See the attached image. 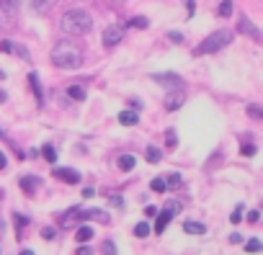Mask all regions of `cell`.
Wrapping results in <instances>:
<instances>
[{
	"label": "cell",
	"instance_id": "23",
	"mask_svg": "<svg viewBox=\"0 0 263 255\" xmlns=\"http://www.w3.org/2000/svg\"><path fill=\"white\" fill-rule=\"evenodd\" d=\"M163 178H165V186H168V188H181V186H183L181 173H171V175H163Z\"/></svg>",
	"mask_w": 263,
	"mask_h": 255
},
{
	"label": "cell",
	"instance_id": "37",
	"mask_svg": "<svg viewBox=\"0 0 263 255\" xmlns=\"http://www.w3.org/2000/svg\"><path fill=\"white\" fill-rule=\"evenodd\" d=\"M168 39H171L173 44H181V42H183V34H181V31H168Z\"/></svg>",
	"mask_w": 263,
	"mask_h": 255
},
{
	"label": "cell",
	"instance_id": "46",
	"mask_svg": "<svg viewBox=\"0 0 263 255\" xmlns=\"http://www.w3.org/2000/svg\"><path fill=\"white\" fill-rule=\"evenodd\" d=\"M158 211H160V209H158V206H147V209H145V214H147V217H155V214H158Z\"/></svg>",
	"mask_w": 263,
	"mask_h": 255
},
{
	"label": "cell",
	"instance_id": "8",
	"mask_svg": "<svg viewBox=\"0 0 263 255\" xmlns=\"http://www.w3.org/2000/svg\"><path fill=\"white\" fill-rule=\"evenodd\" d=\"M52 175L54 178H60L62 183H67V186H78L80 183V173L78 170H72V168H52Z\"/></svg>",
	"mask_w": 263,
	"mask_h": 255
},
{
	"label": "cell",
	"instance_id": "36",
	"mask_svg": "<svg viewBox=\"0 0 263 255\" xmlns=\"http://www.w3.org/2000/svg\"><path fill=\"white\" fill-rule=\"evenodd\" d=\"M260 222V211L258 209H250L248 211V224H258Z\"/></svg>",
	"mask_w": 263,
	"mask_h": 255
},
{
	"label": "cell",
	"instance_id": "25",
	"mask_svg": "<svg viewBox=\"0 0 263 255\" xmlns=\"http://www.w3.org/2000/svg\"><path fill=\"white\" fill-rule=\"evenodd\" d=\"M248 116L255 119V121H260V119H263V108H260L258 103H248Z\"/></svg>",
	"mask_w": 263,
	"mask_h": 255
},
{
	"label": "cell",
	"instance_id": "10",
	"mask_svg": "<svg viewBox=\"0 0 263 255\" xmlns=\"http://www.w3.org/2000/svg\"><path fill=\"white\" fill-rule=\"evenodd\" d=\"M0 52L18 54L24 62H31V54H29V49H26V47H21V44H16V42H0Z\"/></svg>",
	"mask_w": 263,
	"mask_h": 255
},
{
	"label": "cell",
	"instance_id": "30",
	"mask_svg": "<svg viewBox=\"0 0 263 255\" xmlns=\"http://www.w3.org/2000/svg\"><path fill=\"white\" fill-rule=\"evenodd\" d=\"M260 247H263V245H260L258 237H250V240L245 242V250H248V252H260Z\"/></svg>",
	"mask_w": 263,
	"mask_h": 255
},
{
	"label": "cell",
	"instance_id": "4",
	"mask_svg": "<svg viewBox=\"0 0 263 255\" xmlns=\"http://www.w3.org/2000/svg\"><path fill=\"white\" fill-rule=\"evenodd\" d=\"M186 103V93L181 90V88H176V90H171L165 98H163V106H165V111H181V106Z\"/></svg>",
	"mask_w": 263,
	"mask_h": 255
},
{
	"label": "cell",
	"instance_id": "22",
	"mask_svg": "<svg viewBox=\"0 0 263 255\" xmlns=\"http://www.w3.org/2000/svg\"><path fill=\"white\" fill-rule=\"evenodd\" d=\"M42 158H44L49 165H54V163H57V150H54V145H44V147H42Z\"/></svg>",
	"mask_w": 263,
	"mask_h": 255
},
{
	"label": "cell",
	"instance_id": "48",
	"mask_svg": "<svg viewBox=\"0 0 263 255\" xmlns=\"http://www.w3.org/2000/svg\"><path fill=\"white\" fill-rule=\"evenodd\" d=\"M18 255H34V250H21Z\"/></svg>",
	"mask_w": 263,
	"mask_h": 255
},
{
	"label": "cell",
	"instance_id": "26",
	"mask_svg": "<svg viewBox=\"0 0 263 255\" xmlns=\"http://www.w3.org/2000/svg\"><path fill=\"white\" fill-rule=\"evenodd\" d=\"M165 147H168V150H176V147H178V137H176V129H168V132H165Z\"/></svg>",
	"mask_w": 263,
	"mask_h": 255
},
{
	"label": "cell",
	"instance_id": "17",
	"mask_svg": "<svg viewBox=\"0 0 263 255\" xmlns=\"http://www.w3.org/2000/svg\"><path fill=\"white\" fill-rule=\"evenodd\" d=\"M93 234H96V229L88 227V224H78V229H75V240H78V242H88Z\"/></svg>",
	"mask_w": 263,
	"mask_h": 255
},
{
	"label": "cell",
	"instance_id": "44",
	"mask_svg": "<svg viewBox=\"0 0 263 255\" xmlns=\"http://www.w3.org/2000/svg\"><path fill=\"white\" fill-rule=\"evenodd\" d=\"M6 168H8V158L0 152V170H6Z\"/></svg>",
	"mask_w": 263,
	"mask_h": 255
},
{
	"label": "cell",
	"instance_id": "29",
	"mask_svg": "<svg viewBox=\"0 0 263 255\" xmlns=\"http://www.w3.org/2000/svg\"><path fill=\"white\" fill-rule=\"evenodd\" d=\"M129 26H132V29H147V26H150V21H147L145 16H135V18L129 21Z\"/></svg>",
	"mask_w": 263,
	"mask_h": 255
},
{
	"label": "cell",
	"instance_id": "45",
	"mask_svg": "<svg viewBox=\"0 0 263 255\" xmlns=\"http://www.w3.org/2000/svg\"><path fill=\"white\" fill-rule=\"evenodd\" d=\"M83 196H85V199H93V196H96V188H83Z\"/></svg>",
	"mask_w": 263,
	"mask_h": 255
},
{
	"label": "cell",
	"instance_id": "24",
	"mask_svg": "<svg viewBox=\"0 0 263 255\" xmlns=\"http://www.w3.org/2000/svg\"><path fill=\"white\" fill-rule=\"evenodd\" d=\"M150 188H153L155 193H165V191H168V186H165V178H163V175L153 178V181H150Z\"/></svg>",
	"mask_w": 263,
	"mask_h": 255
},
{
	"label": "cell",
	"instance_id": "13",
	"mask_svg": "<svg viewBox=\"0 0 263 255\" xmlns=\"http://www.w3.org/2000/svg\"><path fill=\"white\" fill-rule=\"evenodd\" d=\"M116 165H119L121 173H132V170H135V165H137V158L135 155H119Z\"/></svg>",
	"mask_w": 263,
	"mask_h": 255
},
{
	"label": "cell",
	"instance_id": "31",
	"mask_svg": "<svg viewBox=\"0 0 263 255\" xmlns=\"http://www.w3.org/2000/svg\"><path fill=\"white\" fill-rule=\"evenodd\" d=\"M219 16L222 18L232 16V0H222V3H219Z\"/></svg>",
	"mask_w": 263,
	"mask_h": 255
},
{
	"label": "cell",
	"instance_id": "35",
	"mask_svg": "<svg viewBox=\"0 0 263 255\" xmlns=\"http://www.w3.org/2000/svg\"><path fill=\"white\" fill-rule=\"evenodd\" d=\"M13 224H16V227H18V232H21V229L29 224V217H24V214H13Z\"/></svg>",
	"mask_w": 263,
	"mask_h": 255
},
{
	"label": "cell",
	"instance_id": "16",
	"mask_svg": "<svg viewBox=\"0 0 263 255\" xmlns=\"http://www.w3.org/2000/svg\"><path fill=\"white\" fill-rule=\"evenodd\" d=\"M183 232H186V234H206V224L189 219V222H183Z\"/></svg>",
	"mask_w": 263,
	"mask_h": 255
},
{
	"label": "cell",
	"instance_id": "28",
	"mask_svg": "<svg viewBox=\"0 0 263 255\" xmlns=\"http://www.w3.org/2000/svg\"><path fill=\"white\" fill-rule=\"evenodd\" d=\"M101 252H103V255H119V250H116V245H114L111 240H103V242H101Z\"/></svg>",
	"mask_w": 263,
	"mask_h": 255
},
{
	"label": "cell",
	"instance_id": "5",
	"mask_svg": "<svg viewBox=\"0 0 263 255\" xmlns=\"http://www.w3.org/2000/svg\"><path fill=\"white\" fill-rule=\"evenodd\" d=\"M150 77H153L155 83L165 85V88H183V77L176 75V72H153Z\"/></svg>",
	"mask_w": 263,
	"mask_h": 255
},
{
	"label": "cell",
	"instance_id": "7",
	"mask_svg": "<svg viewBox=\"0 0 263 255\" xmlns=\"http://www.w3.org/2000/svg\"><path fill=\"white\" fill-rule=\"evenodd\" d=\"M119 42H124V29H121L119 24H111V26H106V31H103V44L111 49V47H116Z\"/></svg>",
	"mask_w": 263,
	"mask_h": 255
},
{
	"label": "cell",
	"instance_id": "27",
	"mask_svg": "<svg viewBox=\"0 0 263 255\" xmlns=\"http://www.w3.org/2000/svg\"><path fill=\"white\" fill-rule=\"evenodd\" d=\"M150 232H153V229H150V224H147V222H140V224L135 227V237H140V240H142V237H147Z\"/></svg>",
	"mask_w": 263,
	"mask_h": 255
},
{
	"label": "cell",
	"instance_id": "41",
	"mask_svg": "<svg viewBox=\"0 0 263 255\" xmlns=\"http://www.w3.org/2000/svg\"><path fill=\"white\" fill-rule=\"evenodd\" d=\"M129 108H132V111H137V108L142 111V101H137V98H132V101H129Z\"/></svg>",
	"mask_w": 263,
	"mask_h": 255
},
{
	"label": "cell",
	"instance_id": "40",
	"mask_svg": "<svg viewBox=\"0 0 263 255\" xmlns=\"http://www.w3.org/2000/svg\"><path fill=\"white\" fill-rule=\"evenodd\" d=\"M108 204H111V206H119V209H121V206H124V199H121V196H111V199H108Z\"/></svg>",
	"mask_w": 263,
	"mask_h": 255
},
{
	"label": "cell",
	"instance_id": "9",
	"mask_svg": "<svg viewBox=\"0 0 263 255\" xmlns=\"http://www.w3.org/2000/svg\"><path fill=\"white\" fill-rule=\"evenodd\" d=\"M18 186H21V191L26 196H36V191L42 186V178H36V175H21L18 178Z\"/></svg>",
	"mask_w": 263,
	"mask_h": 255
},
{
	"label": "cell",
	"instance_id": "2",
	"mask_svg": "<svg viewBox=\"0 0 263 255\" xmlns=\"http://www.w3.org/2000/svg\"><path fill=\"white\" fill-rule=\"evenodd\" d=\"M52 62L62 70H78L83 65V49L75 42H60L52 49Z\"/></svg>",
	"mask_w": 263,
	"mask_h": 255
},
{
	"label": "cell",
	"instance_id": "32",
	"mask_svg": "<svg viewBox=\"0 0 263 255\" xmlns=\"http://www.w3.org/2000/svg\"><path fill=\"white\" fill-rule=\"evenodd\" d=\"M181 209H183V206H181V204H178V201H168V204H165V206H163V211H168V214H171V217H176V214H178V211H181Z\"/></svg>",
	"mask_w": 263,
	"mask_h": 255
},
{
	"label": "cell",
	"instance_id": "18",
	"mask_svg": "<svg viewBox=\"0 0 263 255\" xmlns=\"http://www.w3.org/2000/svg\"><path fill=\"white\" fill-rule=\"evenodd\" d=\"M145 158H147V163L158 165V163L163 160V150H160V147H155V145H147V150H145Z\"/></svg>",
	"mask_w": 263,
	"mask_h": 255
},
{
	"label": "cell",
	"instance_id": "11",
	"mask_svg": "<svg viewBox=\"0 0 263 255\" xmlns=\"http://www.w3.org/2000/svg\"><path fill=\"white\" fill-rule=\"evenodd\" d=\"M237 31H240L242 36H250L253 42H260V39H263V36H260V31L253 26V21H250V18H245V16L237 21Z\"/></svg>",
	"mask_w": 263,
	"mask_h": 255
},
{
	"label": "cell",
	"instance_id": "43",
	"mask_svg": "<svg viewBox=\"0 0 263 255\" xmlns=\"http://www.w3.org/2000/svg\"><path fill=\"white\" fill-rule=\"evenodd\" d=\"M96 250L93 247H88V245H83V247H78V255H93Z\"/></svg>",
	"mask_w": 263,
	"mask_h": 255
},
{
	"label": "cell",
	"instance_id": "6",
	"mask_svg": "<svg viewBox=\"0 0 263 255\" xmlns=\"http://www.w3.org/2000/svg\"><path fill=\"white\" fill-rule=\"evenodd\" d=\"M80 222H85V209L70 206L65 214H60V224L62 227H72V224H80Z\"/></svg>",
	"mask_w": 263,
	"mask_h": 255
},
{
	"label": "cell",
	"instance_id": "33",
	"mask_svg": "<svg viewBox=\"0 0 263 255\" xmlns=\"http://www.w3.org/2000/svg\"><path fill=\"white\" fill-rule=\"evenodd\" d=\"M258 152V147L255 145H240V155H245V158H253Z\"/></svg>",
	"mask_w": 263,
	"mask_h": 255
},
{
	"label": "cell",
	"instance_id": "39",
	"mask_svg": "<svg viewBox=\"0 0 263 255\" xmlns=\"http://www.w3.org/2000/svg\"><path fill=\"white\" fill-rule=\"evenodd\" d=\"M8 26H11V24H8V16H6L3 11H0V31H6Z\"/></svg>",
	"mask_w": 263,
	"mask_h": 255
},
{
	"label": "cell",
	"instance_id": "47",
	"mask_svg": "<svg viewBox=\"0 0 263 255\" xmlns=\"http://www.w3.org/2000/svg\"><path fill=\"white\" fill-rule=\"evenodd\" d=\"M8 101V95H6V90H0V103H6Z\"/></svg>",
	"mask_w": 263,
	"mask_h": 255
},
{
	"label": "cell",
	"instance_id": "34",
	"mask_svg": "<svg viewBox=\"0 0 263 255\" xmlns=\"http://www.w3.org/2000/svg\"><path fill=\"white\" fill-rule=\"evenodd\" d=\"M240 219H242V204H237L235 211L230 214V222H232V224H240Z\"/></svg>",
	"mask_w": 263,
	"mask_h": 255
},
{
	"label": "cell",
	"instance_id": "20",
	"mask_svg": "<svg viewBox=\"0 0 263 255\" xmlns=\"http://www.w3.org/2000/svg\"><path fill=\"white\" fill-rule=\"evenodd\" d=\"M29 83H31V90L36 93V103L42 106V103H44V95H42V83H39V75H36V72H31V75H29Z\"/></svg>",
	"mask_w": 263,
	"mask_h": 255
},
{
	"label": "cell",
	"instance_id": "21",
	"mask_svg": "<svg viewBox=\"0 0 263 255\" xmlns=\"http://www.w3.org/2000/svg\"><path fill=\"white\" fill-rule=\"evenodd\" d=\"M67 95H70L72 101H85V98H88V93H85L83 85H70V88H67Z\"/></svg>",
	"mask_w": 263,
	"mask_h": 255
},
{
	"label": "cell",
	"instance_id": "15",
	"mask_svg": "<svg viewBox=\"0 0 263 255\" xmlns=\"http://www.w3.org/2000/svg\"><path fill=\"white\" fill-rule=\"evenodd\" d=\"M85 219H93V222H101V224L111 222L108 211H103V209H85Z\"/></svg>",
	"mask_w": 263,
	"mask_h": 255
},
{
	"label": "cell",
	"instance_id": "12",
	"mask_svg": "<svg viewBox=\"0 0 263 255\" xmlns=\"http://www.w3.org/2000/svg\"><path fill=\"white\" fill-rule=\"evenodd\" d=\"M171 219H173V217H171L168 211H163V209H160V211L155 214V224H150V229H153L155 234H163V232L168 229V222H171Z\"/></svg>",
	"mask_w": 263,
	"mask_h": 255
},
{
	"label": "cell",
	"instance_id": "1",
	"mask_svg": "<svg viewBox=\"0 0 263 255\" xmlns=\"http://www.w3.org/2000/svg\"><path fill=\"white\" fill-rule=\"evenodd\" d=\"M90 26H93V18H90V13L83 11V8H72V11H67V13L60 18V29H62V34H67V36H83V34L90 31Z\"/></svg>",
	"mask_w": 263,
	"mask_h": 255
},
{
	"label": "cell",
	"instance_id": "19",
	"mask_svg": "<svg viewBox=\"0 0 263 255\" xmlns=\"http://www.w3.org/2000/svg\"><path fill=\"white\" fill-rule=\"evenodd\" d=\"M54 3L57 0H31V8H34V13H49Z\"/></svg>",
	"mask_w": 263,
	"mask_h": 255
},
{
	"label": "cell",
	"instance_id": "42",
	"mask_svg": "<svg viewBox=\"0 0 263 255\" xmlns=\"http://www.w3.org/2000/svg\"><path fill=\"white\" fill-rule=\"evenodd\" d=\"M230 242H232V245H240V242H242V234H240V232H232V234H230Z\"/></svg>",
	"mask_w": 263,
	"mask_h": 255
},
{
	"label": "cell",
	"instance_id": "14",
	"mask_svg": "<svg viewBox=\"0 0 263 255\" xmlns=\"http://www.w3.org/2000/svg\"><path fill=\"white\" fill-rule=\"evenodd\" d=\"M119 124H124V126H135V124H140V113L137 111H119Z\"/></svg>",
	"mask_w": 263,
	"mask_h": 255
},
{
	"label": "cell",
	"instance_id": "38",
	"mask_svg": "<svg viewBox=\"0 0 263 255\" xmlns=\"http://www.w3.org/2000/svg\"><path fill=\"white\" fill-rule=\"evenodd\" d=\"M54 234H57V229H54V227H44V229H42V237H44V240H52Z\"/></svg>",
	"mask_w": 263,
	"mask_h": 255
},
{
	"label": "cell",
	"instance_id": "3",
	"mask_svg": "<svg viewBox=\"0 0 263 255\" xmlns=\"http://www.w3.org/2000/svg\"><path fill=\"white\" fill-rule=\"evenodd\" d=\"M232 42V31L230 29H219V31H212L199 47H196V54H214L219 49H224L227 44Z\"/></svg>",
	"mask_w": 263,
	"mask_h": 255
}]
</instances>
